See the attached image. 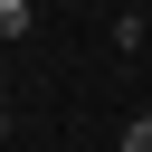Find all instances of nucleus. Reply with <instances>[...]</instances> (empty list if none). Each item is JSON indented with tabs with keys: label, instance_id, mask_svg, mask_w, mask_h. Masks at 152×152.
Returning a JSON list of instances; mask_svg holds the SVG:
<instances>
[{
	"label": "nucleus",
	"instance_id": "2",
	"mask_svg": "<svg viewBox=\"0 0 152 152\" xmlns=\"http://www.w3.org/2000/svg\"><path fill=\"white\" fill-rule=\"evenodd\" d=\"M124 152H152V114H133V124H124Z\"/></svg>",
	"mask_w": 152,
	"mask_h": 152
},
{
	"label": "nucleus",
	"instance_id": "1",
	"mask_svg": "<svg viewBox=\"0 0 152 152\" xmlns=\"http://www.w3.org/2000/svg\"><path fill=\"white\" fill-rule=\"evenodd\" d=\"M0 38H28V0H0Z\"/></svg>",
	"mask_w": 152,
	"mask_h": 152
}]
</instances>
